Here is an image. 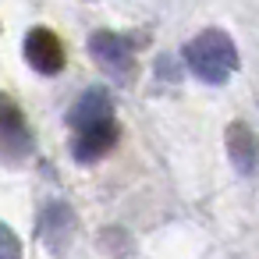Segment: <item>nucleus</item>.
Wrapping results in <instances>:
<instances>
[{
    "label": "nucleus",
    "instance_id": "1a4fd4ad",
    "mask_svg": "<svg viewBox=\"0 0 259 259\" xmlns=\"http://www.w3.org/2000/svg\"><path fill=\"white\" fill-rule=\"evenodd\" d=\"M0 259H22V241L4 220H0Z\"/></svg>",
    "mask_w": 259,
    "mask_h": 259
},
{
    "label": "nucleus",
    "instance_id": "7ed1b4c3",
    "mask_svg": "<svg viewBox=\"0 0 259 259\" xmlns=\"http://www.w3.org/2000/svg\"><path fill=\"white\" fill-rule=\"evenodd\" d=\"M25 61H29V68H36L39 75H57V71H64V47H61L57 32L47 29V25L29 29V36H25Z\"/></svg>",
    "mask_w": 259,
    "mask_h": 259
},
{
    "label": "nucleus",
    "instance_id": "423d86ee",
    "mask_svg": "<svg viewBox=\"0 0 259 259\" xmlns=\"http://www.w3.org/2000/svg\"><path fill=\"white\" fill-rule=\"evenodd\" d=\"M39 234L47 241V248L54 255H64L71 248V238H75V213L68 202H50L43 220H39Z\"/></svg>",
    "mask_w": 259,
    "mask_h": 259
},
{
    "label": "nucleus",
    "instance_id": "39448f33",
    "mask_svg": "<svg viewBox=\"0 0 259 259\" xmlns=\"http://www.w3.org/2000/svg\"><path fill=\"white\" fill-rule=\"evenodd\" d=\"M224 142H227V156H231L234 170L252 178L259 170V139H255V132L245 121H231L227 132H224Z\"/></svg>",
    "mask_w": 259,
    "mask_h": 259
},
{
    "label": "nucleus",
    "instance_id": "0eeeda50",
    "mask_svg": "<svg viewBox=\"0 0 259 259\" xmlns=\"http://www.w3.org/2000/svg\"><path fill=\"white\" fill-rule=\"evenodd\" d=\"M114 146H117V124H103V128L78 132V135L71 139V156H75V163H96V160H103Z\"/></svg>",
    "mask_w": 259,
    "mask_h": 259
},
{
    "label": "nucleus",
    "instance_id": "f257e3e1",
    "mask_svg": "<svg viewBox=\"0 0 259 259\" xmlns=\"http://www.w3.org/2000/svg\"><path fill=\"white\" fill-rule=\"evenodd\" d=\"M181 57L188 64V71L195 78H202L206 85H224L238 71V47L231 43V36L224 29H202L195 39L185 43Z\"/></svg>",
    "mask_w": 259,
    "mask_h": 259
},
{
    "label": "nucleus",
    "instance_id": "20e7f679",
    "mask_svg": "<svg viewBox=\"0 0 259 259\" xmlns=\"http://www.w3.org/2000/svg\"><path fill=\"white\" fill-rule=\"evenodd\" d=\"M68 124H71L75 132H89V128L114 124V103H110L107 89H85V93L71 103Z\"/></svg>",
    "mask_w": 259,
    "mask_h": 259
},
{
    "label": "nucleus",
    "instance_id": "f03ea898",
    "mask_svg": "<svg viewBox=\"0 0 259 259\" xmlns=\"http://www.w3.org/2000/svg\"><path fill=\"white\" fill-rule=\"evenodd\" d=\"M132 50H135V39H128L121 32H96L89 39V54L117 82H132V75H135V54Z\"/></svg>",
    "mask_w": 259,
    "mask_h": 259
},
{
    "label": "nucleus",
    "instance_id": "6e6552de",
    "mask_svg": "<svg viewBox=\"0 0 259 259\" xmlns=\"http://www.w3.org/2000/svg\"><path fill=\"white\" fill-rule=\"evenodd\" d=\"M100 248L110 255V259H128L135 252V241L124 227H103L100 231Z\"/></svg>",
    "mask_w": 259,
    "mask_h": 259
}]
</instances>
